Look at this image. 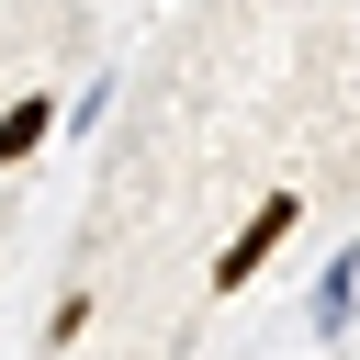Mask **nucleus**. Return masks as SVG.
<instances>
[{
	"instance_id": "f03ea898",
	"label": "nucleus",
	"mask_w": 360,
	"mask_h": 360,
	"mask_svg": "<svg viewBox=\"0 0 360 360\" xmlns=\"http://www.w3.org/2000/svg\"><path fill=\"white\" fill-rule=\"evenodd\" d=\"M45 112H56V101H11V112H0V158H22V146L45 135Z\"/></svg>"
},
{
	"instance_id": "f257e3e1",
	"label": "nucleus",
	"mask_w": 360,
	"mask_h": 360,
	"mask_svg": "<svg viewBox=\"0 0 360 360\" xmlns=\"http://www.w3.org/2000/svg\"><path fill=\"white\" fill-rule=\"evenodd\" d=\"M281 236H292V191H281V202H259V225H248V236H236V248H225V259H214V281H225V292H236V281H248V270H259V259H270V248H281Z\"/></svg>"
}]
</instances>
